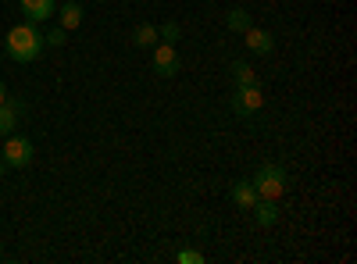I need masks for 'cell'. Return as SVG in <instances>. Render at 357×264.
I'll return each instance as SVG.
<instances>
[{"mask_svg":"<svg viewBox=\"0 0 357 264\" xmlns=\"http://www.w3.org/2000/svg\"><path fill=\"white\" fill-rule=\"evenodd\" d=\"M43 47H47V40L36 29V22H22V25H15L11 33L4 36V50H8L11 61H18V65L36 61V57L43 54Z\"/></svg>","mask_w":357,"mask_h":264,"instance_id":"cell-1","label":"cell"},{"mask_svg":"<svg viewBox=\"0 0 357 264\" xmlns=\"http://www.w3.org/2000/svg\"><path fill=\"white\" fill-rule=\"evenodd\" d=\"M250 183H254L257 196L279 200V196H282V189H286V171H282L279 164H261V168H257V175H254Z\"/></svg>","mask_w":357,"mask_h":264,"instance_id":"cell-2","label":"cell"},{"mask_svg":"<svg viewBox=\"0 0 357 264\" xmlns=\"http://www.w3.org/2000/svg\"><path fill=\"white\" fill-rule=\"evenodd\" d=\"M33 139H25V136H8V143H4V154H0V157H4V164L8 168H29V164H33Z\"/></svg>","mask_w":357,"mask_h":264,"instance_id":"cell-3","label":"cell"},{"mask_svg":"<svg viewBox=\"0 0 357 264\" xmlns=\"http://www.w3.org/2000/svg\"><path fill=\"white\" fill-rule=\"evenodd\" d=\"M264 107V93L261 86H236V97H232V111L240 114V118H250Z\"/></svg>","mask_w":357,"mask_h":264,"instance_id":"cell-4","label":"cell"},{"mask_svg":"<svg viewBox=\"0 0 357 264\" xmlns=\"http://www.w3.org/2000/svg\"><path fill=\"white\" fill-rule=\"evenodd\" d=\"M178 68H183V61H178L175 47L172 43H158L154 47V72L161 79H172V75H178Z\"/></svg>","mask_w":357,"mask_h":264,"instance_id":"cell-5","label":"cell"},{"mask_svg":"<svg viewBox=\"0 0 357 264\" xmlns=\"http://www.w3.org/2000/svg\"><path fill=\"white\" fill-rule=\"evenodd\" d=\"M243 43L250 47V54H261V57L275 50V36L268 33V29H257V25H250L247 33H243Z\"/></svg>","mask_w":357,"mask_h":264,"instance_id":"cell-6","label":"cell"},{"mask_svg":"<svg viewBox=\"0 0 357 264\" xmlns=\"http://www.w3.org/2000/svg\"><path fill=\"white\" fill-rule=\"evenodd\" d=\"M22 111H25V104L15 100V97H8L4 104H0V136H4V139L15 132V125H18V118H22Z\"/></svg>","mask_w":357,"mask_h":264,"instance_id":"cell-7","label":"cell"},{"mask_svg":"<svg viewBox=\"0 0 357 264\" xmlns=\"http://www.w3.org/2000/svg\"><path fill=\"white\" fill-rule=\"evenodd\" d=\"M250 215H254V222L261 225V228H272L275 222H279V200H268V196H257V203L250 208Z\"/></svg>","mask_w":357,"mask_h":264,"instance_id":"cell-8","label":"cell"},{"mask_svg":"<svg viewBox=\"0 0 357 264\" xmlns=\"http://www.w3.org/2000/svg\"><path fill=\"white\" fill-rule=\"evenodd\" d=\"M22 15L25 22H47L50 15H57V0H22Z\"/></svg>","mask_w":357,"mask_h":264,"instance_id":"cell-9","label":"cell"},{"mask_svg":"<svg viewBox=\"0 0 357 264\" xmlns=\"http://www.w3.org/2000/svg\"><path fill=\"white\" fill-rule=\"evenodd\" d=\"M232 203L236 208H243V211H250L254 203H257V189H254V183H232Z\"/></svg>","mask_w":357,"mask_h":264,"instance_id":"cell-10","label":"cell"},{"mask_svg":"<svg viewBox=\"0 0 357 264\" xmlns=\"http://www.w3.org/2000/svg\"><path fill=\"white\" fill-rule=\"evenodd\" d=\"M57 18H61V29H79L82 25V18H86V11H82V4H65V8H57Z\"/></svg>","mask_w":357,"mask_h":264,"instance_id":"cell-11","label":"cell"},{"mask_svg":"<svg viewBox=\"0 0 357 264\" xmlns=\"http://www.w3.org/2000/svg\"><path fill=\"white\" fill-rule=\"evenodd\" d=\"M132 43H136V47H158V43H161V40H158V25H151V22L136 25V29H132Z\"/></svg>","mask_w":357,"mask_h":264,"instance_id":"cell-12","label":"cell"},{"mask_svg":"<svg viewBox=\"0 0 357 264\" xmlns=\"http://www.w3.org/2000/svg\"><path fill=\"white\" fill-rule=\"evenodd\" d=\"M225 25L232 29V33H247L254 22H250V11H243V8H229V11H225Z\"/></svg>","mask_w":357,"mask_h":264,"instance_id":"cell-13","label":"cell"},{"mask_svg":"<svg viewBox=\"0 0 357 264\" xmlns=\"http://www.w3.org/2000/svg\"><path fill=\"white\" fill-rule=\"evenodd\" d=\"M232 75H236V86H257V72L247 61H236L232 65Z\"/></svg>","mask_w":357,"mask_h":264,"instance_id":"cell-14","label":"cell"},{"mask_svg":"<svg viewBox=\"0 0 357 264\" xmlns=\"http://www.w3.org/2000/svg\"><path fill=\"white\" fill-rule=\"evenodd\" d=\"M158 40L175 47V40H178V22H165V25H158Z\"/></svg>","mask_w":357,"mask_h":264,"instance_id":"cell-15","label":"cell"},{"mask_svg":"<svg viewBox=\"0 0 357 264\" xmlns=\"http://www.w3.org/2000/svg\"><path fill=\"white\" fill-rule=\"evenodd\" d=\"M43 40H47L50 47H65V43H68V29H61V25H57V29H50V33H47Z\"/></svg>","mask_w":357,"mask_h":264,"instance_id":"cell-16","label":"cell"},{"mask_svg":"<svg viewBox=\"0 0 357 264\" xmlns=\"http://www.w3.org/2000/svg\"><path fill=\"white\" fill-rule=\"evenodd\" d=\"M175 261H178V264H200V261H204V254H200V250H183Z\"/></svg>","mask_w":357,"mask_h":264,"instance_id":"cell-17","label":"cell"},{"mask_svg":"<svg viewBox=\"0 0 357 264\" xmlns=\"http://www.w3.org/2000/svg\"><path fill=\"white\" fill-rule=\"evenodd\" d=\"M8 100V86H4V79H0V104Z\"/></svg>","mask_w":357,"mask_h":264,"instance_id":"cell-18","label":"cell"},{"mask_svg":"<svg viewBox=\"0 0 357 264\" xmlns=\"http://www.w3.org/2000/svg\"><path fill=\"white\" fill-rule=\"evenodd\" d=\"M4 168H8V164H4V157H0V175H4Z\"/></svg>","mask_w":357,"mask_h":264,"instance_id":"cell-19","label":"cell"}]
</instances>
